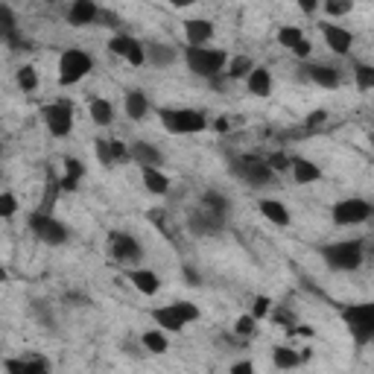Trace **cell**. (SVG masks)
Wrapping results in <instances>:
<instances>
[{"mask_svg":"<svg viewBox=\"0 0 374 374\" xmlns=\"http://www.w3.org/2000/svg\"><path fill=\"white\" fill-rule=\"evenodd\" d=\"M248 371H255V365L248 363V360H246V363H234V365H231V374H248Z\"/></svg>","mask_w":374,"mask_h":374,"instance_id":"ee69618b","label":"cell"},{"mask_svg":"<svg viewBox=\"0 0 374 374\" xmlns=\"http://www.w3.org/2000/svg\"><path fill=\"white\" fill-rule=\"evenodd\" d=\"M146 61L155 68H164V65H173L176 61V50L167 47V44H149L146 47Z\"/></svg>","mask_w":374,"mask_h":374,"instance_id":"83f0119b","label":"cell"},{"mask_svg":"<svg viewBox=\"0 0 374 374\" xmlns=\"http://www.w3.org/2000/svg\"><path fill=\"white\" fill-rule=\"evenodd\" d=\"M94 152H97V158H100L103 167H114V164H117V158H114V143H111L108 138H97V141H94Z\"/></svg>","mask_w":374,"mask_h":374,"instance_id":"1f68e13d","label":"cell"},{"mask_svg":"<svg viewBox=\"0 0 374 374\" xmlns=\"http://www.w3.org/2000/svg\"><path fill=\"white\" fill-rule=\"evenodd\" d=\"M18 85H21L24 91H36V88H39V74H36L33 65H24V68L18 71Z\"/></svg>","mask_w":374,"mask_h":374,"instance_id":"74e56055","label":"cell"},{"mask_svg":"<svg viewBox=\"0 0 374 374\" xmlns=\"http://www.w3.org/2000/svg\"><path fill=\"white\" fill-rule=\"evenodd\" d=\"M269 310H272V301H269L266 295H258V298H255V304H252V313H255L258 319H266Z\"/></svg>","mask_w":374,"mask_h":374,"instance_id":"60d3db41","label":"cell"},{"mask_svg":"<svg viewBox=\"0 0 374 374\" xmlns=\"http://www.w3.org/2000/svg\"><path fill=\"white\" fill-rule=\"evenodd\" d=\"M342 322H345L348 333L354 336L357 345H368L374 339V304L363 301V304H351L342 310Z\"/></svg>","mask_w":374,"mask_h":374,"instance_id":"5b68a950","label":"cell"},{"mask_svg":"<svg viewBox=\"0 0 374 374\" xmlns=\"http://www.w3.org/2000/svg\"><path fill=\"white\" fill-rule=\"evenodd\" d=\"M307 76L313 79L319 88H336L339 85V74L333 68H325V65H310L307 68Z\"/></svg>","mask_w":374,"mask_h":374,"instance_id":"f1b7e54d","label":"cell"},{"mask_svg":"<svg viewBox=\"0 0 374 374\" xmlns=\"http://www.w3.org/2000/svg\"><path fill=\"white\" fill-rule=\"evenodd\" d=\"M4 368L9 374H33V371H47L50 363L44 357H21V360H9Z\"/></svg>","mask_w":374,"mask_h":374,"instance_id":"cb8c5ba5","label":"cell"},{"mask_svg":"<svg viewBox=\"0 0 374 374\" xmlns=\"http://www.w3.org/2000/svg\"><path fill=\"white\" fill-rule=\"evenodd\" d=\"M161 126L173 135H199L208 129V117L199 108H161Z\"/></svg>","mask_w":374,"mask_h":374,"instance_id":"277c9868","label":"cell"},{"mask_svg":"<svg viewBox=\"0 0 374 374\" xmlns=\"http://www.w3.org/2000/svg\"><path fill=\"white\" fill-rule=\"evenodd\" d=\"M196 4H199V0H170V6H176V9H191Z\"/></svg>","mask_w":374,"mask_h":374,"instance_id":"bcb514c9","label":"cell"},{"mask_svg":"<svg viewBox=\"0 0 374 374\" xmlns=\"http://www.w3.org/2000/svg\"><path fill=\"white\" fill-rule=\"evenodd\" d=\"M266 161H269V167H272V170H287V167H293V161L287 158V155H280V152H275V155H269V158H266Z\"/></svg>","mask_w":374,"mask_h":374,"instance_id":"b9f144b4","label":"cell"},{"mask_svg":"<svg viewBox=\"0 0 374 374\" xmlns=\"http://www.w3.org/2000/svg\"><path fill=\"white\" fill-rule=\"evenodd\" d=\"M108 50L114 56H120V59H126L132 68H143L146 65V47L138 39H132V36H114L108 41Z\"/></svg>","mask_w":374,"mask_h":374,"instance_id":"7c38bea8","label":"cell"},{"mask_svg":"<svg viewBox=\"0 0 374 374\" xmlns=\"http://www.w3.org/2000/svg\"><path fill=\"white\" fill-rule=\"evenodd\" d=\"M322 36L328 41V47L336 53V56H348L351 53V44H354V33L339 24H322Z\"/></svg>","mask_w":374,"mask_h":374,"instance_id":"4fadbf2b","label":"cell"},{"mask_svg":"<svg viewBox=\"0 0 374 374\" xmlns=\"http://www.w3.org/2000/svg\"><path fill=\"white\" fill-rule=\"evenodd\" d=\"M293 178L298 181V184H313V181H319L322 178V170H319V164H313L310 158H293Z\"/></svg>","mask_w":374,"mask_h":374,"instance_id":"603a6c76","label":"cell"},{"mask_svg":"<svg viewBox=\"0 0 374 374\" xmlns=\"http://www.w3.org/2000/svg\"><path fill=\"white\" fill-rule=\"evenodd\" d=\"M231 173L240 178V181H246L248 187H263V184H269L272 178H275V170L269 167V161H263V158H237L234 164H231Z\"/></svg>","mask_w":374,"mask_h":374,"instance_id":"9c48e42d","label":"cell"},{"mask_svg":"<svg viewBox=\"0 0 374 374\" xmlns=\"http://www.w3.org/2000/svg\"><path fill=\"white\" fill-rule=\"evenodd\" d=\"M371 146H374V135H371Z\"/></svg>","mask_w":374,"mask_h":374,"instance_id":"681fc988","label":"cell"},{"mask_svg":"<svg viewBox=\"0 0 374 374\" xmlns=\"http://www.w3.org/2000/svg\"><path fill=\"white\" fill-rule=\"evenodd\" d=\"M141 178H143V187L152 193V196H167L170 193V176L158 167H141Z\"/></svg>","mask_w":374,"mask_h":374,"instance_id":"e0dca14e","label":"cell"},{"mask_svg":"<svg viewBox=\"0 0 374 374\" xmlns=\"http://www.w3.org/2000/svg\"><path fill=\"white\" fill-rule=\"evenodd\" d=\"M129 158L138 164V167H158L161 164V149H155L152 143H146V141H138V143H132L129 146Z\"/></svg>","mask_w":374,"mask_h":374,"instance_id":"d6986e66","label":"cell"},{"mask_svg":"<svg viewBox=\"0 0 374 374\" xmlns=\"http://www.w3.org/2000/svg\"><path fill=\"white\" fill-rule=\"evenodd\" d=\"M301 41H304V29H298V26H280V29H278V44L287 47L290 53H293Z\"/></svg>","mask_w":374,"mask_h":374,"instance_id":"4dcf8cb0","label":"cell"},{"mask_svg":"<svg viewBox=\"0 0 374 374\" xmlns=\"http://www.w3.org/2000/svg\"><path fill=\"white\" fill-rule=\"evenodd\" d=\"M371 213H374L371 202H365V199H360V196L342 199V202H336L333 211H330L333 223L342 226V228H351V226H363V223H368V220H371Z\"/></svg>","mask_w":374,"mask_h":374,"instance_id":"52a82bcc","label":"cell"},{"mask_svg":"<svg viewBox=\"0 0 374 374\" xmlns=\"http://www.w3.org/2000/svg\"><path fill=\"white\" fill-rule=\"evenodd\" d=\"M246 85H248V94H255V97H269L272 94V74L266 68H258L246 76Z\"/></svg>","mask_w":374,"mask_h":374,"instance_id":"7402d4cb","label":"cell"},{"mask_svg":"<svg viewBox=\"0 0 374 374\" xmlns=\"http://www.w3.org/2000/svg\"><path fill=\"white\" fill-rule=\"evenodd\" d=\"M184 59H187V68L202 79H213V76L226 74V68H228V53L220 50V47H205V44L202 47H187Z\"/></svg>","mask_w":374,"mask_h":374,"instance_id":"7a4b0ae2","label":"cell"},{"mask_svg":"<svg viewBox=\"0 0 374 374\" xmlns=\"http://www.w3.org/2000/svg\"><path fill=\"white\" fill-rule=\"evenodd\" d=\"M0 29H4V39H12L15 36V15H12V9L4 4L0 6Z\"/></svg>","mask_w":374,"mask_h":374,"instance_id":"f35d334b","label":"cell"},{"mask_svg":"<svg viewBox=\"0 0 374 374\" xmlns=\"http://www.w3.org/2000/svg\"><path fill=\"white\" fill-rule=\"evenodd\" d=\"M15 211H18V199L9 191H4L0 193V216H4V220H12Z\"/></svg>","mask_w":374,"mask_h":374,"instance_id":"ab89813d","label":"cell"},{"mask_svg":"<svg viewBox=\"0 0 374 374\" xmlns=\"http://www.w3.org/2000/svg\"><path fill=\"white\" fill-rule=\"evenodd\" d=\"M129 280H132V287L141 293V295H155L161 290V280L158 275H155L152 269H132L129 272Z\"/></svg>","mask_w":374,"mask_h":374,"instance_id":"ffe728a7","label":"cell"},{"mask_svg":"<svg viewBox=\"0 0 374 374\" xmlns=\"http://www.w3.org/2000/svg\"><path fill=\"white\" fill-rule=\"evenodd\" d=\"M357 91H374V65H354Z\"/></svg>","mask_w":374,"mask_h":374,"instance_id":"d6a6232c","label":"cell"},{"mask_svg":"<svg viewBox=\"0 0 374 374\" xmlns=\"http://www.w3.org/2000/svg\"><path fill=\"white\" fill-rule=\"evenodd\" d=\"M298 6H301L304 12H316V9L322 6V0H298Z\"/></svg>","mask_w":374,"mask_h":374,"instance_id":"f6af8a7d","label":"cell"},{"mask_svg":"<svg viewBox=\"0 0 374 374\" xmlns=\"http://www.w3.org/2000/svg\"><path fill=\"white\" fill-rule=\"evenodd\" d=\"M322 258L336 272H354L365 261V246L360 240H339L322 248Z\"/></svg>","mask_w":374,"mask_h":374,"instance_id":"3957f363","label":"cell"},{"mask_svg":"<svg viewBox=\"0 0 374 374\" xmlns=\"http://www.w3.org/2000/svg\"><path fill=\"white\" fill-rule=\"evenodd\" d=\"M68 21L74 26H88V24H97L100 21V6L94 0H74L71 9H68Z\"/></svg>","mask_w":374,"mask_h":374,"instance_id":"2e32d148","label":"cell"},{"mask_svg":"<svg viewBox=\"0 0 374 374\" xmlns=\"http://www.w3.org/2000/svg\"><path fill=\"white\" fill-rule=\"evenodd\" d=\"M184 39L191 47H202L213 39V24L205 21V18H191V21H184Z\"/></svg>","mask_w":374,"mask_h":374,"instance_id":"9a60e30c","label":"cell"},{"mask_svg":"<svg viewBox=\"0 0 374 374\" xmlns=\"http://www.w3.org/2000/svg\"><path fill=\"white\" fill-rule=\"evenodd\" d=\"M252 71H255V61H252V59H248V56H234V59H228L226 76H228V79H246Z\"/></svg>","mask_w":374,"mask_h":374,"instance_id":"f546056e","label":"cell"},{"mask_svg":"<svg viewBox=\"0 0 374 374\" xmlns=\"http://www.w3.org/2000/svg\"><path fill=\"white\" fill-rule=\"evenodd\" d=\"M44 123L47 132L56 138H68L74 132V103L68 100H56L44 108Z\"/></svg>","mask_w":374,"mask_h":374,"instance_id":"30bf717a","label":"cell"},{"mask_svg":"<svg viewBox=\"0 0 374 374\" xmlns=\"http://www.w3.org/2000/svg\"><path fill=\"white\" fill-rule=\"evenodd\" d=\"M272 363H275V368H295L301 363V357L293 348H275L272 351Z\"/></svg>","mask_w":374,"mask_h":374,"instance_id":"836d02e7","label":"cell"},{"mask_svg":"<svg viewBox=\"0 0 374 374\" xmlns=\"http://www.w3.org/2000/svg\"><path fill=\"white\" fill-rule=\"evenodd\" d=\"M88 114H91V120L97 123V126H108V123L114 120V106L108 100H103V97H94L88 103Z\"/></svg>","mask_w":374,"mask_h":374,"instance_id":"484cf974","label":"cell"},{"mask_svg":"<svg viewBox=\"0 0 374 374\" xmlns=\"http://www.w3.org/2000/svg\"><path fill=\"white\" fill-rule=\"evenodd\" d=\"M322 9L328 18H342L354 9V0H322Z\"/></svg>","mask_w":374,"mask_h":374,"instance_id":"e575fe53","label":"cell"},{"mask_svg":"<svg viewBox=\"0 0 374 374\" xmlns=\"http://www.w3.org/2000/svg\"><path fill=\"white\" fill-rule=\"evenodd\" d=\"M202 205L205 208H211V211H216V213H228V199L223 196V193H216V191H208L205 196H202Z\"/></svg>","mask_w":374,"mask_h":374,"instance_id":"8d00e7d4","label":"cell"},{"mask_svg":"<svg viewBox=\"0 0 374 374\" xmlns=\"http://www.w3.org/2000/svg\"><path fill=\"white\" fill-rule=\"evenodd\" d=\"M184 278H187V280H191V284H193V287L199 284V278H196V272H193V269H184Z\"/></svg>","mask_w":374,"mask_h":374,"instance_id":"7dc6e473","label":"cell"},{"mask_svg":"<svg viewBox=\"0 0 374 374\" xmlns=\"http://www.w3.org/2000/svg\"><path fill=\"white\" fill-rule=\"evenodd\" d=\"M149 316H152L155 325L164 328L167 333H178L187 325L199 322L202 313H199V307L193 301H173V304H164V307H155Z\"/></svg>","mask_w":374,"mask_h":374,"instance_id":"6da1fadb","label":"cell"},{"mask_svg":"<svg viewBox=\"0 0 374 374\" xmlns=\"http://www.w3.org/2000/svg\"><path fill=\"white\" fill-rule=\"evenodd\" d=\"M258 211L263 213V220H269L272 226H280V228H287L290 226V208L284 202H278V199H261L258 202Z\"/></svg>","mask_w":374,"mask_h":374,"instance_id":"ac0fdd59","label":"cell"},{"mask_svg":"<svg viewBox=\"0 0 374 374\" xmlns=\"http://www.w3.org/2000/svg\"><path fill=\"white\" fill-rule=\"evenodd\" d=\"M371 261H374V246H371Z\"/></svg>","mask_w":374,"mask_h":374,"instance_id":"c3c4849f","label":"cell"},{"mask_svg":"<svg viewBox=\"0 0 374 374\" xmlns=\"http://www.w3.org/2000/svg\"><path fill=\"white\" fill-rule=\"evenodd\" d=\"M141 345L149 351V354H167L170 351V339H167V330L155 325L152 330H143L141 336Z\"/></svg>","mask_w":374,"mask_h":374,"instance_id":"44dd1931","label":"cell"},{"mask_svg":"<svg viewBox=\"0 0 374 374\" xmlns=\"http://www.w3.org/2000/svg\"><path fill=\"white\" fill-rule=\"evenodd\" d=\"M223 223H226V216L223 213H216V211H211V208H196L193 211V216H191V228L196 231V234H216L223 228Z\"/></svg>","mask_w":374,"mask_h":374,"instance_id":"5bb4252c","label":"cell"},{"mask_svg":"<svg viewBox=\"0 0 374 374\" xmlns=\"http://www.w3.org/2000/svg\"><path fill=\"white\" fill-rule=\"evenodd\" d=\"M123 108H126V114H129L132 120H143V117L149 114V100H146V94H143L141 88L129 91V94H126V103H123Z\"/></svg>","mask_w":374,"mask_h":374,"instance_id":"d4e9b609","label":"cell"},{"mask_svg":"<svg viewBox=\"0 0 374 374\" xmlns=\"http://www.w3.org/2000/svg\"><path fill=\"white\" fill-rule=\"evenodd\" d=\"M94 68V59L85 50H65L59 59V85H76L82 82Z\"/></svg>","mask_w":374,"mask_h":374,"instance_id":"8992f818","label":"cell"},{"mask_svg":"<svg viewBox=\"0 0 374 374\" xmlns=\"http://www.w3.org/2000/svg\"><path fill=\"white\" fill-rule=\"evenodd\" d=\"M85 176V164L79 158H65V178H61V191H76L79 178Z\"/></svg>","mask_w":374,"mask_h":374,"instance_id":"4316f807","label":"cell"},{"mask_svg":"<svg viewBox=\"0 0 374 374\" xmlns=\"http://www.w3.org/2000/svg\"><path fill=\"white\" fill-rule=\"evenodd\" d=\"M258 322H261V319H258L255 313H243V316L234 322V333H237V336H252V333L258 330Z\"/></svg>","mask_w":374,"mask_h":374,"instance_id":"d590c367","label":"cell"},{"mask_svg":"<svg viewBox=\"0 0 374 374\" xmlns=\"http://www.w3.org/2000/svg\"><path fill=\"white\" fill-rule=\"evenodd\" d=\"M108 255L117 261V263H138L143 258V248L141 243L126 234V231H111L108 234Z\"/></svg>","mask_w":374,"mask_h":374,"instance_id":"8fae6325","label":"cell"},{"mask_svg":"<svg viewBox=\"0 0 374 374\" xmlns=\"http://www.w3.org/2000/svg\"><path fill=\"white\" fill-rule=\"evenodd\" d=\"M29 231H33L41 243L47 246H61V243H68V228L61 226L56 216L50 211H36V213H29Z\"/></svg>","mask_w":374,"mask_h":374,"instance_id":"ba28073f","label":"cell"},{"mask_svg":"<svg viewBox=\"0 0 374 374\" xmlns=\"http://www.w3.org/2000/svg\"><path fill=\"white\" fill-rule=\"evenodd\" d=\"M325 120H328V114L319 108V111H313V114L307 117V126H319V123H325Z\"/></svg>","mask_w":374,"mask_h":374,"instance_id":"7bdbcfd3","label":"cell"}]
</instances>
